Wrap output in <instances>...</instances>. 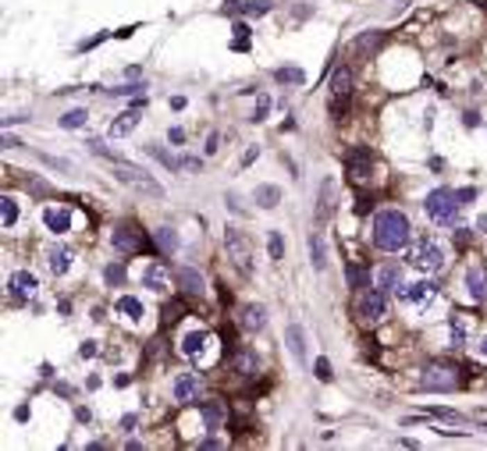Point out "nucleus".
I'll use <instances>...</instances> for the list:
<instances>
[{
  "label": "nucleus",
  "mask_w": 487,
  "mask_h": 451,
  "mask_svg": "<svg viewBox=\"0 0 487 451\" xmlns=\"http://www.w3.org/2000/svg\"><path fill=\"white\" fill-rule=\"evenodd\" d=\"M206 345H210V334H203V330H192V334L181 338V352H185L189 359H199L206 352Z\"/></svg>",
  "instance_id": "5701e85b"
},
{
  "label": "nucleus",
  "mask_w": 487,
  "mask_h": 451,
  "mask_svg": "<svg viewBox=\"0 0 487 451\" xmlns=\"http://www.w3.org/2000/svg\"><path fill=\"white\" fill-rule=\"evenodd\" d=\"M171 391H174V402H192L199 395V377L196 373H181Z\"/></svg>",
  "instance_id": "a211bd4d"
},
{
  "label": "nucleus",
  "mask_w": 487,
  "mask_h": 451,
  "mask_svg": "<svg viewBox=\"0 0 487 451\" xmlns=\"http://www.w3.org/2000/svg\"><path fill=\"white\" fill-rule=\"evenodd\" d=\"M445 249L434 242V238H420L416 242V249L409 253V263L416 266V270H423V274H438V270H445Z\"/></svg>",
  "instance_id": "7ed1b4c3"
},
{
  "label": "nucleus",
  "mask_w": 487,
  "mask_h": 451,
  "mask_svg": "<svg viewBox=\"0 0 487 451\" xmlns=\"http://www.w3.org/2000/svg\"><path fill=\"white\" fill-rule=\"evenodd\" d=\"M142 284L154 288V291H167V288H171V270H167L164 263H149V266L142 270Z\"/></svg>",
  "instance_id": "9b49d317"
},
{
  "label": "nucleus",
  "mask_w": 487,
  "mask_h": 451,
  "mask_svg": "<svg viewBox=\"0 0 487 451\" xmlns=\"http://www.w3.org/2000/svg\"><path fill=\"white\" fill-rule=\"evenodd\" d=\"M142 121V107L135 103L132 110H125V114H117L114 121H110V128H107V135L110 139H121V135H129V132H135V125Z\"/></svg>",
  "instance_id": "6e6552de"
},
{
  "label": "nucleus",
  "mask_w": 487,
  "mask_h": 451,
  "mask_svg": "<svg viewBox=\"0 0 487 451\" xmlns=\"http://www.w3.org/2000/svg\"><path fill=\"white\" fill-rule=\"evenodd\" d=\"M413 306H431L434 298H438V284L434 281H416V284H406V291H402Z\"/></svg>",
  "instance_id": "9d476101"
},
{
  "label": "nucleus",
  "mask_w": 487,
  "mask_h": 451,
  "mask_svg": "<svg viewBox=\"0 0 487 451\" xmlns=\"http://www.w3.org/2000/svg\"><path fill=\"white\" fill-rule=\"evenodd\" d=\"M377 288H381V291H406L402 270H399V266H381V270H377Z\"/></svg>",
  "instance_id": "4be33fe9"
},
{
  "label": "nucleus",
  "mask_w": 487,
  "mask_h": 451,
  "mask_svg": "<svg viewBox=\"0 0 487 451\" xmlns=\"http://www.w3.org/2000/svg\"><path fill=\"white\" fill-rule=\"evenodd\" d=\"M79 355H82V359H93V355H97V345H93V341H85V345L79 348Z\"/></svg>",
  "instance_id": "79ce46f5"
},
{
  "label": "nucleus",
  "mask_w": 487,
  "mask_h": 451,
  "mask_svg": "<svg viewBox=\"0 0 487 451\" xmlns=\"http://www.w3.org/2000/svg\"><path fill=\"white\" fill-rule=\"evenodd\" d=\"M423 210H427V217H434L438 224H452L455 214H459V192L434 189L427 199H423Z\"/></svg>",
  "instance_id": "20e7f679"
},
{
  "label": "nucleus",
  "mask_w": 487,
  "mask_h": 451,
  "mask_svg": "<svg viewBox=\"0 0 487 451\" xmlns=\"http://www.w3.org/2000/svg\"><path fill=\"white\" fill-rule=\"evenodd\" d=\"M345 274H349V284H352V288H363V284H367V274H363L359 266H349Z\"/></svg>",
  "instance_id": "58836bf2"
},
{
  "label": "nucleus",
  "mask_w": 487,
  "mask_h": 451,
  "mask_svg": "<svg viewBox=\"0 0 487 451\" xmlns=\"http://www.w3.org/2000/svg\"><path fill=\"white\" fill-rule=\"evenodd\" d=\"M199 412H203V419H206L210 430H217V427L224 423V409H221V405H203Z\"/></svg>",
  "instance_id": "2f4dec72"
},
{
  "label": "nucleus",
  "mask_w": 487,
  "mask_h": 451,
  "mask_svg": "<svg viewBox=\"0 0 487 451\" xmlns=\"http://www.w3.org/2000/svg\"><path fill=\"white\" fill-rule=\"evenodd\" d=\"M110 246H114L117 253H139V249H142V238H139L132 228H114Z\"/></svg>",
  "instance_id": "ddd939ff"
},
{
  "label": "nucleus",
  "mask_w": 487,
  "mask_h": 451,
  "mask_svg": "<svg viewBox=\"0 0 487 451\" xmlns=\"http://www.w3.org/2000/svg\"><path fill=\"white\" fill-rule=\"evenodd\" d=\"M238 327L246 330V334H256V330H263V327H267V309H263V306H242Z\"/></svg>",
  "instance_id": "f8f14e48"
},
{
  "label": "nucleus",
  "mask_w": 487,
  "mask_h": 451,
  "mask_svg": "<svg viewBox=\"0 0 487 451\" xmlns=\"http://www.w3.org/2000/svg\"><path fill=\"white\" fill-rule=\"evenodd\" d=\"M278 199H281V192L274 189V185H260V189H256V203L267 206V210H270V206H278Z\"/></svg>",
  "instance_id": "72a5a7b5"
},
{
  "label": "nucleus",
  "mask_w": 487,
  "mask_h": 451,
  "mask_svg": "<svg viewBox=\"0 0 487 451\" xmlns=\"http://www.w3.org/2000/svg\"><path fill=\"white\" fill-rule=\"evenodd\" d=\"M310 263H313L317 270H324V266H327V246H324V231H313V235H310Z\"/></svg>",
  "instance_id": "393cba45"
},
{
  "label": "nucleus",
  "mask_w": 487,
  "mask_h": 451,
  "mask_svg": "<svg viewBox=\"0 0 487 451\" xmlns=\"http://www.w3.org/2000/svg\"><path fill=\"white\" fill-rule=\"evenodd\" d=\"M334 196H338V185H334V178H324L320 199H317V221H327V217L334 214Z\"/></svg>",
  "instance_id": "4468645a"
},
{
  "label": "nucleus",
  "mask_w": 487,
  "mask_h": 451,
  "mask_svg": "<svg viewBox=\"0 0 487 451\" xmlns=\"http://www.w3.org/2000/svg\"><path fill=\"white\" fill-rule=\"evenodd\" d=\"M43 224L53 235H65L72 228V214H68V210H60V206H50V210H43Z\"/></svg>",
  "instance_id": "412c9836"
},
{
  "label": "nucleus",
  "mask_w": 487,
  "mask_h": 451,
  "mask_svg": "<svg viewBox=\"0 0 487 451\" xmlns=\"http://www.w3.org/2000/svg\"><path fill=\"white\" fill-rule=\"evenodd\" d=\"M345 164H349L352 182H367V178H370V153H367V149H352Z\"/></svg>",
  "instance_id": "dca6fc26"
},
{
  "label": "nucleus",
  "mask_w": 487,
  "mask_h": 451,
  "mask_svg": "<svg viewBox=\"0 0 487 451\" xmlns=\"http://www.w3.org/2000/svg\"><path fill=\"white\" fill-rule=\"evenodd\" d=\"M484 430H487V419H484Z\"/></svg>",
  "instance_id": "49530a36"
},
{
  "label": "nucleus",
  "mask_w": 487,
  "mask_h": 451,
  "mask_svg": "<svg viewBox=\"0 0 487 451\" xmlns=\"http://www.w3.org/2000/svg\"><path fill=\"white\" fill-rule=\"evenodd\" d=\"M267 107H270V100L263 96V100H260V107H256V114H253V121H263V114H267Z\"/></svg>",
  "instance_id": "37998d69"
},
{
  "label": "nucleus",
  "mask_w": 487,
  "mask_h": 451,
  "mask_svg": "<svg viewBox=\"0 0 487 451\" xmlns=\"http://www.w3.org/2000/svg\"><path fill=\"white\" fill-rule=\"evenodd\" d=\"M381 43H384L381 33H367V36H359V40L352 43V50H356V53H367V50H377Z\"/></svg>",
  "instance_id": "7c9ffc66"
},
{
  "label": "nucleus",
  "mask_w": 487,
  "mask_h": 451,
  "mask_svg": "<svg viewBox=\"0 0 487 451\" xmlns=\"http://www.w3.org/2000/svg\"><path fill=\"white\" fill-rule=\"evenodd\" d=\"M281 256H285V242L278 231H270V259H281Z\"/></svg>",
  "instance_id": "e433bc0d"
},
{
  "label": "nucleus",
  "mask_w": 487,
  "mask_h": 451,
  "mask_svg": "<svg viewBox=\"0 0 487 451\" xmlns=\"http://www.w3.org/2000/svg\"><path fill=\"white\" fill-rule=\"evenodd\" d=\"M224 249H228V259L242 270V274H253V246H249L246 235L235 231V228H228V231H224Z\"/></svg>",
  "instance_id": "39448f33"
},
{
  "label": "nucleus",
  "mask_w": 487,
  "mask_h": 451,
  "mask_svg": "<svg viewBox=\"0 0 487 451\" xmlns=\"http://www.w3.org/2000/svg\"><path fill=\"white\" fill-rule=\"evenodd\" d=\"M431 416H438V419H445V423H466V416H459V412H452V409H431Z\"/></svg>",
  "instance_id": "c9c22d12"
},
{
  "label": "nucleus",
  "mask_w": 487,
  "mask_h": 451,
  "mask_svg": "<svg viewBox=\"0 0 487 451\" xmlns=\"http://www.w3.org/2000/svg\"><path fill=\"white\" fill-rule=\"evenodd\" d=\"M356 313H359L363 323H381V320L388 316V298H384V291H363Z\"/></svg>",
  "instance_id": "0eeeda50"
},
{
  "label": "nucleus",
  "mask_w": 487,
  "mask_h": 451,
  "mask_svg": "<svg viewBox=\"0 0 487 451\" xmlns=\"http://www.w3.org/2000/svg\"><path fill=\"white\" fill-rule=\"evenodd\" d=\"M409 217L399 214V210H384V214L374 217V242L384 253H402L409 246Z\"/></svg>",
  "instance_id": "f257e3e1"
},
{
  "label": "nucleus",
  "mask_w": 487,
  "mask_h": 451,
  "mask_svg": "<svg viewBox=\"0 0 487 451\" xmlns=\"http://www.w3.org/2000/svg\"><path fill=\"white\" fill-rule=\"evenodd\" d=\"M174 281H178V288L185 295H203V278H199V270H192V266H178Z\"/></svg>",
  "instance_id": "2eb2a0df"
},
{
  "label": "nucleus",
  "mask_w": 487,
  "mask_h": 451,
  "mask_svg": "<svg viewBox=\"0 0 487 451\" xmlns=\"http://www.w3.org/2000/svg\"><path fill=\"white\" fill-rule=\"evenodd\" d=\"M157 246H160V253H174V249H178L174 228H157Z\"/></svg>",
  "instance_id": "c756f323"
},
{
  "label": "nucleus",
  "mask_w": 487,
  "mask_h": 451,
  "mask_svg": "<svg viewBox=\"0 0 487 451\" xmlns=\"http://www.w3.org/2000/svg\"><path fill=\"white\" fill-rule=\"evenodd\" d=\"M231 366H235V373L249 377V373H256V355H253V352H235Z\"/></svg>",
  "instance_id": "bb28decb"
},
{
  "label": "nucleus",
  "mask_w": 487,
  "mask_h": 451,
  "mask_svg": "<svg viewBox=\"0 0 487 451\" xmlns=\"http://www.w3.org/2000/svg\"><path fill=\"white\" fill-rule=\"evenodd\" d=\"M285 338H288V352L295 355V363L306 366V334H302V327H299V323H288Z\"/></svg>",
  "instance_id": "f3484780"
},
{
  "label": "nucleus",
  "mask_w": 487,
  "mask_h": 451,
  "mask_svg": "<svg viewBox=\"0 0 487 451\" xmlns=\"http://www.w3.org/2000/svg\"><path fill=\"white\" fill-rule=\"evenodd\" d=\"M0 221H4V228H11V224L18 221V206H15V199H11V196L0 199Z\"/></svg>",
  "instance_id": "473e14b6"
},
{
  "label": "nucleus",
  "mask_w": 487,
  "mask_h": 451,
  "mask_svg": "<svg viewBox=\"0 0 487 451\" xmlns=\"http://www.w3.org/2000/svg\"><path fill=\"white\" fill-rule=\"evenodd\" d=\"M47 266H50L53 278L68 274V266H72V249H68V246H53V249L47 253Z\"/></svg>",
  "instance_id": "aec40b11"
},
{
  "label": "nucleus",
  "mask_w": 487,
  "mask_h": 451,
  "mask_svg": "<svg viewBox=\"0 0 487 451\" xmlns=\"http://www.w3.org/2000/svg\"><path fill=\"white\" fill-rule=\"evenodd\" d=\"M36 288H40V281H36V274H28V270H18L11 278V295L15 298H33Z\"/></svg>",
  "instance_id": "6ab92c4d"
},
{
  "label": "nucleus",
  "mask_w": 487,
  "mask_h": 451,
  "mask_svg": "<svg viewBox=\"0 0 487 451\" xmlns=\"http://www.w3.org/2000/svg\"><path fill=\"white\" fill-rule=\"evenodd\" d=\"M480 355H484V359H487V338H484V341H480Z\"/></svg>",
  "instance_id": "a18cd8bd"
},
{
  "label": "nucleus",
  "mask_w": 487,
  "mask_h": 451,
  "mask_svg": "<svg viewBox=\"0 0 487 451\" xmlns=\"http://www.w3.org/2000/svg\"><path fill=\"white\" fill-rule=\"evenodd\" d=\"M178 171H199V160L196 157H181L178 160Z\"/></svg>",
  "instance_id": "a19ab883"
},
{
  "label": "nucleus",
  "mask_w": 487,
  "mask_h": 451,
  "mask_svg": "<svg viewBox=\"0 0 487 451\" xmlns=\"http://www.w3.org/2000/svg\"><path fill=\"white\" fill-rule=\"evenodd\" d=\"M452 334H455V345L466 341V323H463V316H452Z\"/></svg>",
  "instance_id": "4c0bfd02"
},
{
  "label": "nucleus",
  "mask_w": 487,
  "mask_h": 451,
  "mask_svg": "<svg viewBox=\"0 0 487 451\" xmlns=\"http://www.w3.org/2000/svg\"><path fill=\"white\" fill-rule=\"evenodd\" d=\"M466 284H470V295L477 298V303H487V270L473 266L466 274Z\"/></svg>",
  "instance_id": "b1692460"
},
{
  "label": "nucleus",
  "mask_w": 487,
  "mask_h": 451,
  "mask_svg": "<svg viewBox=\"0 0 487 451\" xmlns=\"http://www.w3.org/2000/svg\"><path fill=\"white\" fill-rule=\"evenodd\" d=\"M121 278H125V270H121V266H107V281H121Z\"/></svg>",
  "instance_id": "c03bdc74"
},
{
  "label": "nucleus",
  "mask_w": 487,
  "mask_h": 451,
  "mask_svg": "<svg viewBox=\"0 0 487 451\" xmlns=\"http://www.w3.org/2000/svg\"><path fill=\"white\" fill-rule=\"evenodd\" d=\"M85 121H89V110L75 107V110H68L65 117H60V128H85Z\"/></svg>",
  "instance_id": "c85d7f7f"
},
{
  "label": "nucleus",
  "mask_w": 487,
  "mask_h": 451,
  "mask_svg": "<svg viewBox=\"0 0 487 451\" xmlns=\"http://www.w3.org/2000/svg\"><path fill=\"white\" fill-rule=\"evenodd\" d=\"M228 11L238 15V11H246V15H267L270 4L267 0H228Z\"/></svg>",
  "instance_id": "a878e982"
},
{
  "label": "nucleus",
  "mask_w": 487,
  "mask_h": 451,
  "mask_svg": "<svg viewBox=\"0 0 487 451\" xmlns=\"http://www.w3.org/2000/svg\"><path fill=\"white\" fill-rule=\"evenodd\" d=\"M117 313H125V316L139 320V316H142L146 309H142V303H139L135 295H121V298H117Z\"/></svg>",
  "instance_id": "cd10ccee"
},
{
  "label": "nucleus",
  "mask_w": 487,
  "mask_h": 451,
  "mask_svg": "<svg viewBox=\"0 0 487 451\" xmlns=\"http://www.w3.org/2000/svg\"><path fill=\"white\" fill-rule=\"evenodd\" d=\"M274 78H278V82H288V85H299V82H302V71H299V68H278V71H274Z\"/></svg>",
  "instance_id": "f704fd0d"
},
{
  "label": "nucleus",
  "mask_w": 487,
  "mask_h": 451,
  "mask_svg": "<svg viewBox=\"0 0 487 451\" xmlns=\"http://www.w3.org/2000/svg\"><path fill=\"white\" fill-rule=\"evenodd\" d=\"M313 370H317L320 380H331V363H327V359H317V366H313Z\"/></svg>",
  "instance_id": "ea45409f"
},
{
  "label": "nucleus",
  "mask_w": 487,
  "mask_h": 451,
  "mask_svg": "<svg viewBox=\"0 0 487 451\" xmlns=\"http://www.w3.org/2000/svg\"><path fill=\"white\" fill-rule=\"evenodd\" d=\"M110 167H114V178H117L121 185H129V189H135V192H142V196H149V199H164L160 182H154V174H146L142 167H132V164H125V160H114Z\"/></svg>",
  "instance_id": "f03ea898"
},
{
  "label": "nucleus",
  "mask_w": 487,
  "mask_h": 451,
  "mask_svg": "<svg viewBox=\"0 0 487 451\" xmlns=\"http://www.w3.org/2000/svg\"><path fill=\"white\" fill-rule=\"evenodd\" d=\"M331 96H334V107H345V100L352 96V71L349 68H334L331 75Z\"/></svg>",
  "instance_id": "1a4fd4ad"
},
{
  "label": "nucleus",
  "mask_w": 487,
  "mask_h": 451,
  "mask_svg": "<svg viewBox=\"0 0 487 451\" xmlns=\"http://www.w3.org/2000/svg\"><path fill=\"white\" fill-rule=\"evenodd\" d=\"M420 384L427 391H452V387H459V373H455V366H448V363H431V366H423Z\"/></svg>",
  "instance_id": "423d86ee"
}]
</instances>
